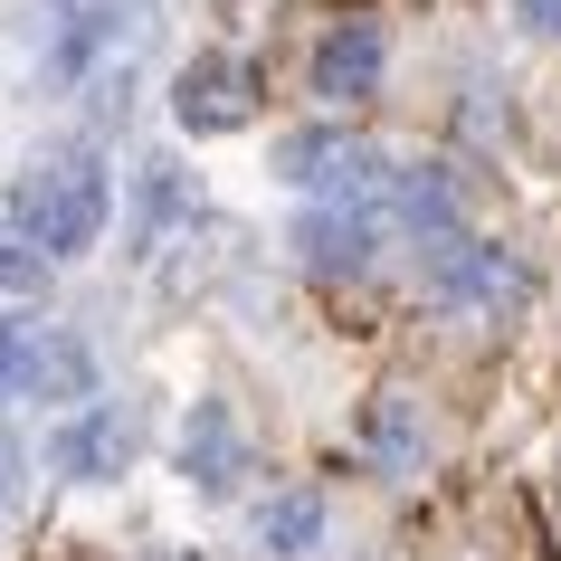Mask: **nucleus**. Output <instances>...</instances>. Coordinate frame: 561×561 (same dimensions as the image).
Here are the masks:
<instances>
[{
  "label": "nucleus",
  "mask_w": 561,
  "mask_h": 561,
  "mask_svg": "<svg viewBox=\"0 0 561 561\" xmlns=\"http://www.w3.org/2000/svg\"><path fill=\"white\" fill-rule=\"evenodd\" d=\"M10 229L38 257L95 248L105 238V172H95V152H38L30 172L10 181Z\"/></svg>",
  "instance_id": "nucleus-1"
},
{
  "label": "nucleus",
  "mask_w": 561,
  "mask_h": 561,
  "mask_svg": "<svg viewBox=\"0 0 561 561\" xmlns=\"http://www.w3.org/2000/svg\"><path fill=\"white\" fill-rule=\"evenodd\" d=\"M428 296L457 305V314H485V324H504V314H524L533 305V276L514 248H485V238H438L428 248Z\"/></svg>",
  "instance_id": "nucleus-2"
},
{
  "label": "nucleus",
  "mask_w": 561,
  "mask_h": 561,
  "mask_svg": "<svg viewBox=\"0 0 561 561\" xmlns=\"http://www.w3.org/2000/svg\"><path fill=\"white\" fill-rule=\"evenodd\" d=\"M276 172L296 181V191H314V201H333V209H371L390 162L371 144H353V134H286L276 144Z\"/></svg>",
  "instance_id": "nucleus-3"
},
{
  "label": "nucleus",
  "mask_w": 561,
  "mask_h": 561,
  "mask_svg": "<svg viewBox=\"0 0 561 561\" xmlns=\"http://www.w3.org/2000/svg\"><path fill=\"white\" fill-rule=\"evenodd\" d=\"M172 115L191 124V134H229V124L257 115V67L248 58H191L172 87Z\"/></svg>",
  "instance_id": "nucleus-4"
},
{
  "label": "nucleus",
  "mask_w": 561,
  "mask_h": 561,
  "mask_svg": "<svg viewBox=\"0 0 561 561\" xmlns=\"http://www.w3.org/2000/svg\"><path fill=\"white\" fill-rule=\"evenodd\" d=\"M381 20H343V30L314 48V95H333V105H353V95L381 87Z\"/></svg>",
  "instance_id": "nucleus-5"
},
{
  "label": "nucleus",
  "mask_w": 561,
  "mask_h": 561,
  "mask_svg": "<svg viewBox=\"0 0 561 561\" xmlns=\"http://www.w3.org/2000/svg\"><path fill=\"white\" fill-rule=\"evenodd\" d=\"M124 457H134V419L124 410H77L48 438V467H67V476H124Z\"/></svg>",
  "instance_id": "nucleus-6"
},
{
  "label": "nucleus",
  "mask_w": 561,
  "mask_h": 561,
  "mask_svg": "<svg viewBox=\"0 0 561 561\" xmlns=\"http://www.w3.org/2000/svg\"><path fill=\"white\" fill-rule=\"evenodd\" d=\"M400 229H428V238H457V181L438 172V162H410V172H381V201Z\"/></svg>",
  "instance_id": "nucleus-7"
},
{
  "label": "nucleus",
  "mask_w": 561,
  "mask_h": 561,
  "mask_svg": "<svg viewBox=\"0 0 561 561\" xmlns=\"http://www.w3.org/2000/svg\"><path fill=\"white\" fill-rule=\"evenodd\" d=\"M95 390V353L77 333H38L30 324V390L20 400H87Z\"/></svg>",
  "instance_id": "nucleus-8"
},
{
  "label": "nucleus",
  "mask_w": 561,
  "mask_h": 561,
  "mask_svg": "<svg viewBox=\"0 0 561 561\" xmlns=\"http://www.w3.org/2000/svg\"><path fill=\"white\" fill-rule=\"evenodd\" d=\"M296 248H305V266H324V276H353L362 257H371V209H314L296 229Z\"/></svg>",
  "instance_id": "nucleus-9"
},
{
  "label": "nucleus",
  "mask_w": 561,
  "mask_h": 561,
  "mask_svg": "<svg viewBox=\"0 0 561 561\" xmlns=\"http://www.w3.org/2000/svg\"><path fill=\"white\" fill-rule=\"evenodd\" d=\"M181 467L201 476V485H229V467H238V419L219 410V400L191 410V428H181Z\"/></svg>",
  "instance_id": "nucleus-10"
},
{
  "label": "nucleus",
  "mask_w": 561,
  "mask_h": 561,
  "mask_svg": "<svg viewBox=\"0 0 561 561\" xmlns=\"http://www.w3.org/2000/svg\"><path fill=\"white\" fill-rule=\"evenodd\" d=\"M181 209H191V181H181L172 162H152V172H144V201H134V238H144V257L162 248V238H172Z\"/></svg>",
  "instance_id": "nucleus-11"
},
{
  "label": "nucleus",
  "mask_w": 561,
  "mask_h": 561,
  "mask_svg": "<svg viewBox=\"0 0 561 561\" xmlns=\"http://www.w3.org/2000/svg\"><path fill=\"white\" fill-rule=\"evenodd\" d=\"M314 533H324V504L314 495H276L266 504V542H276V552H305Z\"/></svg>",
  "instance_id": "nucleus-12"
},
{
  "label": "nucleus",
  "mask_w": 561,
  "mask_h": 561,
  "mask_svg": "<svg viewBox=\"0 0 561 561\" xmlns=\"http://www.w3.org/2000/svg\"><path fill=\"white\" fill-rule=\"evenodd\" d=\"M0 296H48V257L38 248H0Z\"/></svg>",
  "instance_id": "nucleus-13"
},
{
  "label": "nucleus",
  "mask_w": 561,
  "mask_h": 561,
  "mask_svg": "<svg viewBox=\"0 0 561 561\" xmlns=\"http://www.w3.org/2000/svg\"><path fill=\"white\" fill-rule=\"evenodd\" d=\"M30 390V324H0V400Z\"/></svg>",
  "instance_id": "nucleus-14"
},
{
  "label": "nucleus",
  "mask_w": 561,
  "mask_h": 561,
  "mask_svg": "<svg viewBox=\"0 0 561 561\" xmlns=\"http://www.w3.org/2000/svg\"><path fill=\"white\" fill-rule=\"evenodd\" d=\"M524 20H533L542 38H561V0H524Z\"/></svg>",
  "instance_id": "nucleus-15"
},
{
  "label": "nucleus",
  "mask_w": 561,
  "mask_h": 561,
  "mask_svg": "<svg viewBox=\"0 0 561 561\" xmlns=\"http://www.w3.org/2000/svg\"><path fill=\"white\" fill-rule=\"evenodd\" d=\"M10 467H20V457H10V438H0V495H10Z\"/></svg>",
  "instance_id": "nucleus-16"
}]
</instances>
